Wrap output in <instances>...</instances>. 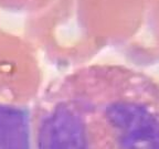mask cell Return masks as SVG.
I'll list each match as a JSON object with an SVG mask.
<instances>
[{"mask_svg": "<svg viewBox=\"0 0 159 149\" xmlns=\"http://www.w3.org/2000/svg\"><path fill=\"white\" fill-rule=\"evenodd\" d=\"M32 115L34 149H159V82L126 65L57 77Z\"/></svg>", "mask_w": 159, "mask_h": 149, "instance_id": "cell-1", "label": "cell"}, {"mask_svg": "<svg viewBox=\"0 0 159 149\" xmlns=\"http://www.w3.org/2000/svg\"><path fill=\"white\" fill-rule=\"evenodd\" d=\"M0 149H33L29 106L0 102Z\"/></svg>", "mask_w": 159, "mask_h": 149, "instance_id": "cell-2", "label": "cell"}]
</instances>
